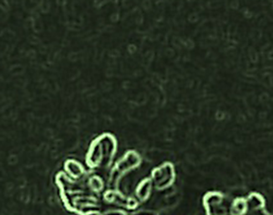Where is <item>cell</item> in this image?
Returning <instances> with one entry per match:
<instances>
[{
  "instance_id": "1",
  "label": "cell",
  "mask_w": 273,
  "mask_h": 215,
  "mask_svg": "<svg viewBox=\"0 0 273 215\" xmlns=\"http://www.w3.org/2000/svg\"><path fill=\"white\" fill-rule=\"evenodd\" d=\"M117 139L110 133H101L93 139L86 154V164L89 168L110 165L117 152Z\"/></svg>"
},
{
  "instance_id": "2",
  "label": "cell",
  "mask_w": 273,
  "mask_h": 215,
  "mask_svg": "<svg viewBox=\"0 0 273 215\" xmlns=\"http://www.w3.org/2000/svg\"><path fill=\"white\" fill-rule=\"evenodd\" d=\"M141 164L140 154L135 150H129L115 164V168L113 169L112 177L115 179H119L128 172L136 169Z\"/></svg>"
},
{
  "instance_id": "3",
  "label": "cell",
  "mask_w": 273,
  "mask_h": 215,
  "mask_svg": "<svg viewBox=\"0 0 273 215\" xmlns=\"http://www.w3.org/2000/svg\"><path fill=\"white\" fill-rule=\"evenodd\" d=\"M175 177L176 174L173 164L169 162L154 169L151 173V179L158 190H163L171 186L175 180Z\"/></svg>"
},
{
  "instance_id": "4",
  "label": "cell",
  "mask_w": 273,
  "mask_h": 215,
  "mask_svg": "<svg viewBox=\"0 0 273 215\" xmlns=\"http://www.w3.org/2000/svg\"><path fill=\"white\" fill-rule=\"evenodd\" d=\"M64 169L67 174L73 179H79L84 174V169L79 161L74 159H68L64 163Z\"/></svg>"
},
{
  "instance_id": "5",
  "label": "cell",
  "mask_w": 273,
  "mask_h": 215,
  "mask_svg": "<svg viewBox=\"0 0 273 215\" xmlns=\"http://www.w3.org/2000/svg\"><path fill=\"white\" fill-rule=\"evenodd\" d=\"M151 179H145L139 184L137 190H136V193L137 195L141 199H146L148 197V195H150L151 190Z\"/></svg>"
},
{
  "instance_id": "6",
  "label": "cell",
  "mask_w": 273,
  "mask_h": 215,
  "mask_svg": "<svg viewBox=\"0 0 273 215\" xmlns=\"http://www.w3.org/2000/svg\"><path fill=\"white\" fill-rule=\"evenodd\" d=\"M89 186L92 189V190H95V191H99L103 189V180L100 177L97 176V175H94L91 177L89 180Z\"/></svg>"
}]
</instances>
